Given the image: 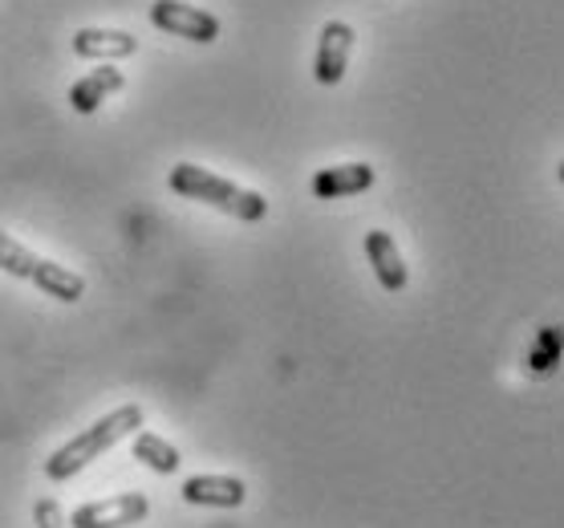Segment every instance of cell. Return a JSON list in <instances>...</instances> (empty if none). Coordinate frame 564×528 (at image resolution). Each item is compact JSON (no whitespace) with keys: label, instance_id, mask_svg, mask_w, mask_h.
<instances>
[{"label":"cell","instance_id":"6da1fadb","mask_svg":"<svg viewBox=\"0 0 564 528\" xmlns=\"http://www.w3.org/2000/svg\"><path fill=\"white\" fill-rule=\"evenodd\" d=\"M130 431H142V407H139V402H127V407H118V411H110L106 419H98L94 427L77 431L69 443H62V448L50 455V464H45V476H50V479L77 476L82 467L94 464L98 455H106V451L115 448V443L130 439Z\"/></svg>","mask_w":564,"mask_h":528},{"label":"cell","instance_id":"7a4b0ae2","mask_svg":"<svg viewBox=\"0 0 564 528\" xmlns=\"http://www.w3.org/2000/svg\"><path fill=\"white\" fill-rule=\"evenodd\" d=\"M167 183L175 195H187V200H195V204L228 212V216L245 219V224H257V219L269 216V200H264V195L248 192V187H240V183L219 180L216 171L199 168V163H175Z\"/></svg>","mask_w":564,"mask_h":528},{"label":"cell","instance_id":"3957f363","mask_svg":"<svg viewBox=\"0 0 564 528\" xmlns=\"http://www.w3.org/2000/svg\"><path fill=\"white\" fill-rule=\"evenodd\" d=\"M0 269L9 272V277L33 281L41 293H50L53 301H65V305H69V301H82V293H86V281H82L74 269H62V265L37 257L33 248L13 240L9 233H0Z\"/></svg>","mask_w":564,"mask_h":528},{"label":"cell","instance_id":"277c9868","mask_svg":"<svg viewBox=\"0 0 564 528\" xmlns=\"http://www.w3.org/2000/svg\"><path fill=\"white\" fill-rule=\"evenodd\" d=\"M151 25L163 29V33H175L183 41H195V45H212L219 37V17H212L207 9H195L187 0H154Z\"/></svg>","mask_w":564,"mask_h":528},{"label":"cell","instance_id":"5b68a950","mask_svg":"<svg viewBox=\"0 0 564 528\" xmlns=\"http://www.w3.org/2000/svg\"><path fill=\"white\" fill-rule=\"evenodd\" d=\"M151 504L142 492H127V496H110V500H90L77 504L69 513V528H130L147 520Z\"/></svg>","mask_w":564,"mask_h":528},{"label":"cell","instance_id":"8992f818","mask_svg":"<svg viewBox=\"0 0 564 528\" xmlns=\"http://www.w3.org/2000/svg\"><path fill=\"white\" fill-rule=\"evenodd\" d=\"M349 53H354V25H346V21H329L317 37L313 78H317L321 86H337L349 69Z\"/></svg>","mask_w":564,"mask_h":528},{"label":"cell","instance_id":"52a82bcc","mask_svg":"<svg viewBox=\"0 0 564 528\" xmlns=\"http://www.w3.org/2000/svg\"><path fill=\"white\" fill-rule=\"evenodd\" d=\"M366 257H370V269L386 293H402V289H406L411 272H406V260H402V252H398L394 236L382 233V228L366 233Z\"/></svg>","mask_w":564,"mask_h":528},{"label":"cell","instance_id":"ba28073f","mask_svg":"<svg viewBox=\"0 0 564 528\" xmlns=\"http://www.w3.org/2000/svg\"><path fill=\"white\" fill-rule=\"evenodd\" d=\"M373 168L370 163H337V168H325L313 175V195L317 200H346V195H361L373 187Z\"/></svg>","mask_w":564,"mask_h":528},{"label":"cell","instance_id":"9c48e42d","mask_svg":"<svg viewBox=\"0 0 564 528\" xmlns=\"http://www.w3.org/2000/svg\"><path fill=\"white\" fill-rule=\"evenodd\" d=\"M74 53L77 57H90V62H118V57H134L139 53V37L122 33V29H77Z\"/></svg>","mask_w":564,"mask_h":528},{"label":"cell","instance_id":"30bf717a","mask_svg":"<svg viewBox=\"0 0 564 528\" xmlns=\"http://www.w3.org/2000/svg\"><path fill=\"white\" fill-rule=\"evenodd\" d=\"M183 500L199 508H240L248 500V484L236 476H192L183 484Z\"/></svg>","mask_w":564,"mask_h":528},{"label":"cell","instance_id":"8fae6325","mask_svg":"<svg viewBox=\"0 0 564 528\" xmlns=\"http://www.w3.org/2000/svg\"><path fill=\"white\" fill-rule=\"evenodd\" d=\"M127 90V74L118 69V65H98L94 74L74 82V90H69V106H74L77 115H94L98 106L110 98V94Z\"/></svg>","mask_w":564,"mask_h":528},{"label":"cell","instance_id":"7c38bea8","mask_svg":"<svg viewBox=\"0 0 564 528\" xmlns=\"http://www.w3.org/2000/svg\"><path fill=\"white\" fill-rule=\"evenodd\" d=\"M134 460H139V464H147L151 467V472H159V476H175V472H180V448H175V443H167V439L163 435H151V431H139V435H134Z\"/></svg>","mask_w":564,"mask_h":528},{"label":"cell","instance_id":"4fadbf2b","mask_svg":"<svg viewBox=\"0 0 564 528\" xmlns=\"http://www.w3.org/2000/svg\"><path fill=\"white\" fill-rule=\"evenodd\" d=\"M33 520H37V528H65L62 504L53 500V496H41L37 508H33Z\"/></svg>","mask_w":564,"mask_h":528},{"label":"cell","instance_id":"5bb4252c","mask_svg":"<svg viewBox=\"0 0 564 528\" xmlns=\"http://www.w3.org/2000/svg\"><path fill=\"white\" fill-rule=\"evenodd\" d=\"M556 180L564 183V159H561V163H556Z\"/></svg>","mask_w":564,"mask_h":528}]
</instances>
